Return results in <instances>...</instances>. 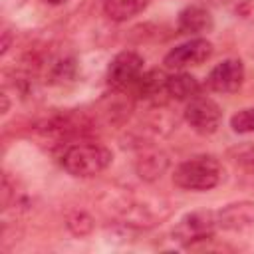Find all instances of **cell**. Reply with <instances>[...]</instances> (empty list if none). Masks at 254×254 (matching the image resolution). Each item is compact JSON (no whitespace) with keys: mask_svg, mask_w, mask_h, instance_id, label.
<instances>
[{"mask_svg":"<svg viewBox=\"0 0 254 254\" xmlns=\"http://www.w3.org/2000/svg\"><path fill=\"white\" fill-rule=\"evenodd\" d=\"M222 165L212 155H194L177 165L173 173V183L183 190L204 192L214 189L222 181Z\"/></svg>","mask_w":254,"mask_h":254,"instance_id":"obj_1","label":"cell"},{"mask_svg":"<svg viewBox=\"0 0 254 254\" xmlns=\"http://www.w3.org/2000/svg\"><path fill=\"white\" fill-rule=\"evenodd\" d=\"M149 0H103V10L113 22H125L141 14Z\"/></svg>","mask_w":254,"mask_h":254,"instance_id":"obj_11","label":"cell"},{"mask_svg":"<svg viewBox=\"0 0 254 254\" xmlns=\"http://www.w3.org/2000/svg\"><path fill=\"white\" fill-rule=\"evenodd\" d=\"M185 121L194 133L206 137L218 131L222 123V109L214 99L206 95H196L185 105Z\"/></svg>","mask_w":254,"mask_h":254,"instance_id":"obj_3","label":"cell"},{"mask_svg":"<svg viewBox=\"0 0 254 254\" xmlns=\"http://www.w3.org/2000/svg\"><path fill=\"white\" fill-rule=\"evenodd\" d=\"M8 46H10V32L6 30V32H4V40H2V54H6Z\"/></svg>","mask_w":254,"mask_h":254,"instance_id":"obj_14","label":"cell"},{"mask_svg":"<svg viewBox=\"0 0 254 254\" xmlns=\"http://www.w3.org/2000/svg\"><path fill=\"white\" fill-rule=\"evenodd\" d=\"M212 26H214L212 14L200 4L185 6L179 12V18H177L179 34H185V36H190V38H200L202 34L210 32Z\"/></svg>","mask_w":254,"mask_h":254,"instance_id":"obj_8","label":"cell"},{"mask_svg":"<svg viewBox=\"0 0 254 254\" xmlns=\"http://www.w3.org/2000/svg\"><path fill=\"white\" fill-rule=\"evenodd\" d=\"M200 83L194 75L190 73H185V71H179V73H173V75H167V83H165V91L173 97V99H179V101H189L196 95H200Z\"/></svg>","mask_w":254,"mask_h":254,"instance_id":"obj_10","label":"cell"},{"mask_svg":"<svg viewBox=\"0 0 254 254\" xmlns=\"http://www.w3.org/2000/svg\"><path fill=\"white\" fill-rule=\"evenodd\" d=\"M113 161L111 149L95 141H79L69 145L62 155L64 169L77 179H89L103 173Z\"/></svg>","mask_w":254,"mask_h":254,"instance_id":"obj_2","label":"cell"},{"mask_svg":"<svg viewBox=\"0 0 254 254\" xmlns=\"http://www.w3.org/2000/svg\"><path fill=\"white\" fill-rule=\"evenodd\" d=\"M216 228H218L216 210H192V212H187L175 224L173 236L181 244L190 246L194 242H202L206 238H212Z\"/></svg>","mask_w":254,"mask_h":254,"instance_id":"obj_4","label":"cell"},{"mask_svg":"<svg viewBox=\"0 0 254 254\" xmlns=\"http://www.w3.org/2000/svg\"><path fill=\"white\" fill-rule=\"evenodd\" d=\"M230 127L234 133L238 135H246V133H254V107H246L236 111L230 117Z\"/></svg>","mask_w":254,"mask_h":254,"instance_id":"obj_13","label":"cell"},{"mask_svg":"<svg viewBox=\"0 0 254 254\" xmlns=\"http://www.w3.org/2000/svg\"><path fill=\"white\" fill-rule=\"evenodd\" d=\"M212 56V44L206 38H189L187 42L175 46L163 60L167 69L183 71L185 67L200 65Z\"/></svg>","mask_w":254,"mask_h":254,"instance_id":"obj_5","label":"cell"},{"mask_svg":"<svg viewBox=\"0 0 254 254\" xmlns=\"http://www.w3.org/2000/svg\"><path fill=\"white\" fill-rule=\"evenodd\" d=\"M167 169V159L165 155L161 153H149L145 155L143 159H139V165H137V171L143 179H157L161 177V173Z\"/></svg>","mask_w":254,"mask_h":254,"instance_id":"obj_12","label":"cell"},{"mask_svg":"<svg viewBox=\"0 0 254 254\" xmlns=\"http://www.w3.org/2000/svg\"><path fill=\"white\" fill-rule=\"evenodd\" d=\"M216 224L222 230H246L254 226V202L240 200L216 210Z\"/></svg>","mask_w":254,"mask_h":254,"instance_id":"obj_9","label":"cell"},{"mask_svg":"<svg viewBox=\"0 0 254 254\" xmlns=\"http://www.w3.org/2000/svg\"><path fill=\"white\" fill-rule=\"evenodd\" d=\"M48 4H64V2H67V0H46Z\"/></svg>","mask_w":254,"mask_h":254,"instance_id":"obj_15","label":"cell"},{"mask_svg":"<svg viewBox=\"0 0 254 254\" xmlns=\"http://www.w3.org/2000/svg\"><path fill=\"white\" fill-rule=\"evenodd\" d=\"M242 83H244V64L238 58L222 60L220 64H216L210 69V73L206 77L208 89L222 93V95L238 91L242 87Z\"/></svg>","mask_w":254,"mask_h":254,"instance_id":"obj_7","label":"cell"},{"mask_svg":"<svg viewBox=\"0 0 254 254\" xmlns=\"http://www.w3.org/2000/svg\"><path fill=\"white\" fill-rule=\"evenodd\" d=\"M145 60L135 52H119L107 65V83L113 89H129L143 75Z\"/></svg>","mask_w":254,"mask_h":254,"instance_id":"obj_6","label":"cell"}]
</instances>
